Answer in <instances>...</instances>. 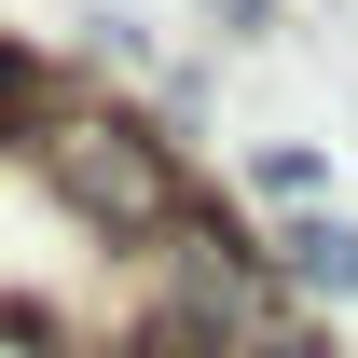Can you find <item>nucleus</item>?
<instances>
[{
	"mask_svg": "<svg viewBox=\"0 0 358 358\" xmlns=\"http://www.w3.org/2000/svg\"><path fill=\"white\" fill-rule=\"evenodd\" d=\"M28 152H42V179L83 207V221H110V234H166L179 221V152L138 138V124H110V110H55Z\"/></svg>",
	"mask_w": 358,
	"mask_h": 358,
	"instance_id": "nucleus-1",
	"label": "nucleus"
},
{
	"mask_svg": "<svg viewBox=\"0 0 358 358\" xmlns=\"http://www.w3.org/2000/svg\"><path fill=\"white\" fill-rule=\"evenodd\" d=\"M275 262L303 275V289H358V234H345V221H289V234H275Z\"/></svg>",
	"mask_w": 358,
	"mask_h": 358,
	"instance_id": "nucleus-2",
	"label": "nucleus"
},
{
	"mask_svg": "<svg viewBox=\"0 0 358 358\" xmlns=\"http://www.w3.org/2000/svg\"><path fill=\"white\" fill-rule=\"evenodd\" d=\"M14 110H28V55H0V124H14Z\"/></svg>",
	"mask_w": 358,
	"mask_h": 358,
	"instance_id": "nucleus-3",
	"label": "nucleus"
}]
</instances>
